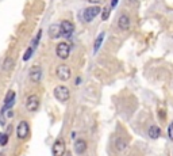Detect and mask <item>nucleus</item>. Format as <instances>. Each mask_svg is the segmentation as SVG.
Wrapping results in <instances>:
<instances>
[{
    "label": "nucleus",
    "instance_id": "obj_15",
    "mask_svg": "<svg viewBox=\"0 0 173 156\" xmlns=\"http://www.w3.org/2000/svg\"><path fill=\"white\" fill-rule=\"evenodd\" d=\"M104 36H106L104 33H100L99 36H97L96 41H95V45H93V52L95 53H96V52L100 49V46H102V42H103V39H104Z\"/></svg>",
    "mask_w": 173,
    "mask_h": 156
},
{
    "label": "nucleus",
    "instance_id": "obj_1",
    "mask_svg": "<svg viewBox=\"0 0 173 156\" xmlns=\"http://www.w3.org/2000/svg\"><path fill=\"white\" fill-rule=\"evenodd\" d=\"M53 94L60 102H66V100H69V98H70V91H69V88L65 87V86H57V87L54 88Z\"/></svg>",
    "mask_w": 173,
    "mask_h": 156
},
{
    "label": "nucleus",
    "instance_id": "obj_22",
    "mask_svg": "<svg viewBox=\"0 0 173 156\" xmlns=\"http://www.w3.org/2000/svg\"><path fill=\"white\" fill-rule=\"evenodd\" d=\"M168 134H169V138L173 140V122L169 125V129H168Z\"/></svg>",
    "mask_w": 173,
    "mask_h": 156
},
{
    "label": "nucleus",
    "instance_id": "obj_4",
    "mask_svg": "<svg viewBox=\"0 0 173 156\" xmlns=\"http://www.w3.org/2000/svg\"><path fill=\"white\" fill-rule=\"evenodd\" d=\"M16 134H18V138H21V140H24V138L28 137V134H30V126H28V124L26 121H21L19 122L18 128H16Z\"/></svg>",
    "mask_w": 173,
    "mask_h": 156
},
{
    "label": "nucleus",
    "instance_id": "obj_18",
    "mask_svg": "<svg viewBox=\"0 0 173 156\" xmlns=\"http://www.w3.org/2000/svg\"><path fill=\"white\" fill-rule=\"evenodd\" d=\"M12 65H14V60L8 57V59L5 60V63H4V65H3V68H4L5 71H8V69H10L11 67H12Z\"/></svg>",
    "mask_w": 173,
    "mask_h": 156
},
{
    "label": "nucleus",
    "instance_id": "obj_24",
    "mask_svg": "<svg viewBox=\"0 0 173 156\" xmlns=\"http://www.w3.org/2000/svg\"><path fill=\"white\" fill-rule=\"evenodd\" d=\"M89 3H95V4H96V3H100L102 2V0H88Z\"/></svg>",
    "mask_w": 173,
    "mask_h": 156
},
{
    "label": "nucleus",
    "instance_id": "obj_21",
    "mask_svg": "<svg viewBox=\"0 0 173 156\" xmlns=\"http://www.w3.org/2000/svg\"><path fill=\"white\" fill-rule=\"evenodd\" d=\"M108 16H109V8H108V7H106L104 10H103L102 19H103V21H107V19H108Z\"/></svg>",
    "mask_w": 173,
    "mask_h": 156
},
{
    "label": "nucleus",
    "instance_id": "obj_13",
    "mask_svg": "<svg viewBox=\"0 0 173 156\" xmlns=\"http://www.w3.org/2000/svg\"><path fill=\"white\" fill-rule=\"evenodd\" d=\"M118 26H119V29H122V30H127L130 27V18L126 14L120 15L119 21H118Z\"/></svg>",
    "mask_w": 173,
    "mask_h": 156
},
{
    "label": "nucleus",
    "instance_id": "obj_5",
    "mask_svg": "<svg viewBox=\"0 0 173 156\" xmlns=\"http://www.w3.org/2000/svg\"><path fill=\"white\" fill-rule=\"evenodd\" d=\"M60 27H61V36L64 37V38H69L74 31V26L70 21H62Z\"/></svg>",
    "mask_w": 173,
    "mask_h": 156
},
{
    "label": "nucleus",
    "instance_id": "obj_23",
    "mask_svg": "<svg viewBox=\"0 0 173 156\" xmlns=\"http://www.w3.org/2000/svg\"><path fill=\"white\" fill-rule=\"evenodd\" d=\"M118 4V0H111V7H115Z\"/></svg>",
    "mask_w": 173,
    "mask_h": 156
},
{
    "label": "nucleus",
    "instance_id": "obj_26",
    "mask_svg": "<svg viewBox=\"0 0 173 156\" xmlns=\"http://www.w3.org/2000/svg\"><path fill=\"white\" fill-rule=\"evenodd\" d=\"M130 2H135V0H130Z\"/></svg>",
    "mask_w": 173,
    "mask_h": 156
},
{
    "label": "nucleus",
    "instance_id": "obj_14",
    "mask_svg": "<svg viewBox=\"0 0 173 156\" xmlns=\"http://www.w3.org/2000/svg\"><path fill=\"white\" fill-rule=\"evenodd\" d=\"M148 134H149V137L150 138H158L161 136V129L158 128L157 125H152L150 128H149V131H148Z\"/></svg>",
    "mask_w": 173,
    "mask_h": 156
},
{
    "label": "nucleus",
    "instance_id": "obj_9",
    "mask_svg": "<svg viewBox=\"0 0 173 156\" xmlns=\"http://www.w3.org/2000/svg\"><path fill=\"white\" fill-rule=\"evenodd\" d=\"M15 103V92L14 91H8L7 95H5V99H4V106L2 109V113H5L8 109H11Z\"/></svg>",
    "mask_w": 173,
    "mask_h": 156
},
{
    "label": "nucleus",
    "instance_id": "obj_12",
    "mask_svg": "<svg viewBox=\"0 0 173 156\" xmlns=\"http://www.w3.org/2000/svg\"><path fill=\"white\" fill-rule=\"evenodd\" d=\"M49 37L51 39H57L58 37H61V27H60V25H51L49 27Z\"/></svg>",
    "mask_w": 173,
    "mask_h": 156
},
{
    "label": "nucleus",
    "instance_id": "obj_8",
    "mask_svg": "<svg viewBox=\"0 0 173 156\" xmlns=\"http://www.w3.org/2000/svg\"><path fill=\"white\" fill-rule=\"evenodd\" d=\"M65 141L62 138L56 140V143L53 144V156H64L65 155Z\"/></svg>",
    "mask_w": 173,
    "mask_h": 156
},
{
    "label": "nucleus",
    "instance_id": "obj_10",
    "mask_svg": "<svg viewBox=\"0 0 173 156\" xmlns=\"http://www.w3.org/2000/svg\"><path fill=\"white\" fill-rule=\"evenodd\" d=\"M41 77H42V69L39 65H35V67H33L30 69V79L34 83H39L41 82Z\"/></svg>",
    "mask_w": 173,
    "mask_h": 156
},
{
    "label": "nucleus",
    "instance_id": "obj_2",
    "mask_svg": "<svg viewBox=\"0 0 173 156\" xmlns=\"http://www.w3.org/2000/svg\"><path fill=\"white\" fill-rule=\"evenodd\" d=\"M56 75L61 82H66V80L70 79V75H72V71L69 68V65L66 64H60L56 69Z\"/></svg>",
    "mask_w": 173,
    "mask_h": 156
},
{
    "label": "nucleus",
    "instance_id": "obj_6",
    "mask_svg": "<svg viewBox=\"0 0 173 156\" xmlns=\"http://www.w3.org/2000/svg\"><path fill=\"white\" fill-rule=\"evenodd\" d=\"M100 14V7H88L83 12V18L85 22H92Z\"/></svg>",
    "mask_w": 173,
    "mask_h": 156
},
{
    "label": "nucleus",
    "instance_id": "obj_20",
    "mask_svg": "<svg viewBox=\"0 0 173 156\" xmlns=\"http://www.w3.org/2000/svg\"><path fill=\"white\" fill-rule=\"evenodd\" d=\"M41 34H42V31L39 30V31H38V34H37V37H35V38H34V42H33V44H31V48H33V49H35V46L38 45L39 38H41Z\"/></svg>",
    "mask_w": 173,
    "mask_h": 156
},
{
    "label": "nucleus",
    "instance_id": "obj_19",
    "mask_svg": "<svg viewBox=\"0 0 173 156\" xmlns=\"http://www.w3.org/2000/svg\"><path fill=\"white\" fill-rule=\"evenodd\" d=\"M8 141V134L5 133H0V145H5Z\"/></svg>",
    "mask_w": 173,
    "mask_h": 156
},
{
    "label": "nucleus",
    "instance_id": "obj_25",
    "mask_svg": "<svg viewBox=\"0 0 173 156\" xmlns=\"http://www.w3.org/2000/svg\"><path fill=\"white\" fill-rule=\"evenodd\" d=\"M80 82H81V79H80V77H77V79H76V83H74V84L79 86V84H80Z\"/></svg>",
    "mask_w": 173,
    "mask_h": 156
},
{
    "label": "nucleus",
    "instance_id": "obj_7",
    "mask_svg": "<svg viewBox=\"0 0 173 156\" xmlns=\"http://www.w3.org/2000/svg\"><path fill=\"white\" fill-rule=\"evenodd\" d=\"M39 107V98L37 97V95H30V97H27V100H26V109H27L28 111L34 113L37 111Z\"/></svg>",
    "mask_w": 173,
    "mask_h": 156
},
{
    "label": "nucleus",
    "instance_id": "obj_17",
    "mask_svg": "<svg viewBox=\"0 0 173 156\" xmlns=\"http://www.w3.org/2000/svg\"><path fill=\"white\" fill-rule=\"evenodd\" d=\"M33 53H34V49L30 46V48H28L27 50H26L24 56H23V61H28V60H30V57L33 56Z\"/></svg>",
    "mask_w": 173,
    "mask_h": 156
},
{
    "label": "nucleus",
    "instance_id": "obj_3",
    "mask_svg": "<svg viewBox=\"0 0 173 156\" xmlns=\"http://www.w3.org/2000/svg\"><path fill=\"white\" fill-rule=\"evenodd\" d=\"M56 53L61 60H66L70 54V45L68 42H60L56 48Z\"/></svg>",
    "mask_w": 173,
    "mask_h": 156
},
{
    "label": "nucleus",
    "instance_id": "obj_16",
    "mask_svg": "<svg viewBox=\"0 0 173 156\" xmlns=\"http://www.w3.org/2000/svg\"><path fill=\"white\" fill-rule=\"evenodd\" d=\"M126 147H127V143H126V141H123L122 138L116 140V148L119 149V151H125Z\"/></svg>",
    "mask_w": 173,
    "mask_h": 156
},
{
    "label": "nucleus",
    "instance_id": "obj_11",
    "mask_svg": "<svg viewBox=\"0 0 173 156\" xmlns=\"http://www.w3.org/2000/svg\"><path fill=\"white\" fill-rule=\"evenodd\" d=\"M86 147H88L86 145V141L79 138V140H76V143H74V152H76L77 155H83L86 151Z\"/></svg>",
    "mask_w": 173,
    "mask_h": 156
}]
</instances>
